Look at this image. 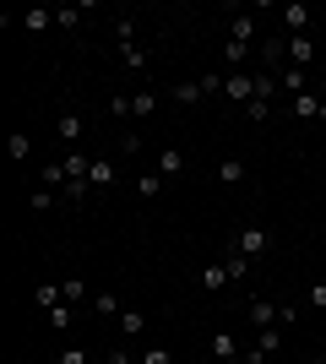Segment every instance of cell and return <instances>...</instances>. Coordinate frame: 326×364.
<instances>
[{
  "instance_id": "36",
  "label": "cell",
  "mask_w": 326,
  "mask_h": 364,
  "mask_svg": "<svg viewBox=\"0 0 326 364\" xmlns=\"http://www.w3.org/2000/svg\"><path fill=\"white\" fill-rule=\"evenodd\" d=\"M104 364H136V353H131V348H114V353H104Z\"/></svg>"
},
{
  "instance_id": "3",
  "label": "cell",
  "mask_w": 326,
  "mask_h": 364,
  "mask_svg": "<svg viewBox=\"0 0 326 364\" xmlns=\"http://www.w3.org/2000/svg\"><path fill=\"white\" fill-rule=\"evenodd\" d=\"M283 60L305 71V65L315 60V33H294V38H283Z\"/></svg>"
},
{
  "instance_id": "22",
  "label": "cell",
  "mask_w": 326,
  "mask_h": 364,
  "mask_svg": "<svg viewBox=\"0 0 326 364\" xmlns=\"http://www.w3.org/2000/svg\"><path fill=\"white\" fill-rule=\"evenodd\" d=\"M136 364H174V353L163 348V343H147V348H141V359Z\"/></svg>"
},
{
  "instance_id": "37",
  "label": "cell",
  "mask_w": 326,
  "mask_h": 364,
  "mask_svg": "<svg viewBox=\"0 0 326 364\" xmlns=\"http://www.w3.org/2000/svg\"><path fill=\"white\" fill-rule=\"evenodd\" d=\"M114 152H141V136H136V131H125V136H120V147H114Z\"/></svg>"
},
{
  "instance_id": "26",
  "label": "cell",
  "mask_w": 326,
  "mask_h": 364,
  "mask_svg": "<svg viewBox=\"0 0 326 364\" xmlns=\"http://www.w3.org/2000/svg\"><path fill=\"white\" fill-rule=\"evenodd\" d=\"M44 191H60V196H65V164H49L44 168Z\"/></svg>"
},
{
  "instance_id": "13",
  "label": "cell",
  "mask_w": 326,
  "mask_h": 364,
  "mask_svg": "<svg viewBox=\"0 0 326 364\" xmlns=\"http://www.w3.org/2000/svg\"><path fill=\"white\" fill-rule=\"evenodd\" d=\"M212 359H217V364L239 359V343H234V332H212Z\"/></svg>"
},
{
  "instance_id": "16",
  "label": "cell",
  "mask_w": 326,
  "mask_h": 364,
  "mask_svg": "<svg viewBox=\"0 0 326 364\" xmlns=\"http://www.w3.org/2000/svg\"><path fill=\"white\" fill-rule=\"evenodd\" d=\"M131 114H136V120H147V114H158V92H131Z\"/></svg>"
},
{
  "instance_id": "4",
  "label": "cell",
  "mask_w": 326,
  "mask_h": 364,
  "mask_svg": "<svg viewBox=\"0 0 326 364\" xmlns=\"http://www.w3.org/2000/svg\"><path fill=\"white\" fill-rule=\"evenodd\" d=\"M245 316H250V326H283V321H294V310H272V299H250L245 304Z\"/></svg>"
},
{
  "instance_id": "19",
  "label": "cell",
  "mask_w": 326,
  "mask_h": 364,
  "mask_svg": "<svg viewBox=\"0 0 326 364\" xmlns=\"http://www.w3.org/2000/svg\"><path fill=\"white\" fill-rule=\"evenodd\" d=\"M207 92H202V76H196V82H180V87H174V104H202Z\"/></svg>"
},
{
  "instance_id": "15",
  "label": "cell",
  "mask_w": 326,
  "mask_h": 364,
  "mask_svg": "<svg viewBox=\"0 0 326 364\" xmlns=\"http://www.w3.org/2000/svg\"><path fill=\"white\" fill-rule=\"evenodd\" d=\"M245 174H250L245 158H223V164H217V180L223 185H245Z\"/></svg>"
},
{
  "instance_id": "17",
  "label": "cell",
  "mask_w": 326,
  "mask_h": 364,
  "mask_svg": "<svg viewBox=\"0 0 326 364\" xmlns=\"http://www.w3.org/2000/svg\"><path fill=\"white\" fill-rule=\"evenodd\" d=\"M278 348H283V332H278V326H266V332L256 337V353H261V359H272Z\"/></svg>"
},
{
  "instance_id": "9",
  "label": "cell",
  "mask_w": 326,
  "mask_h": 364,
  "mask_svg": "<svg viewBox=\"0 0 326 364\" xmlns=\"http://www.w3.org/2000/svg\"><path fill=\"white\" fill-rule=\"evenodd\" d=\"M229 44H256V16H229Z\"/></svg>"
},
{
  "instance_id": "10",
  "label": "cell",
  "mask_w": 326,
  "mask_h": 364,
  "mask_svg": "<svg viewBox=\"0 0 326 364\" xmlns=\"http://www.w3.org/2000/svg\"><path fill=\"white\" fill-rule=\"evenodd\" d=\"M278 92H288V98L310 92V87H305V71H299V65H283V71H278Z\"/></svg>"
},
{
  "instance_id": "23",
  "label": "cell",
  "mask_w": 326,
  "mask_h": 364,
  "mask_svg": "<svg viewBox=\"0 0 326 364\" xmlns=\"http://www.w3.org/2000/svg\"><path fill=\"white\" fill-rule=\"evenodd\" d=\"M136 191H141V201L163 196V174H158V168H153V174H141V185H136Z\"/></svg>"
},
{
  "instance_id": "27",
  "label": "cell",
  "mask_w": 326,
  "mask_h": 364,
  "mask_svg": "<svg viewBox=\"0 0 326 364\" xmlns=\"http://www.w3.org/2000/svg\"><path fill=\"white\" fill-rule=\"evenodd\" d=\"M109 114H114V120H131V92H114V98H109Z\"/></svg>"
},
{
  "instance_id": "33",
  "label": "cell",
  "mask_w": 326,
  "mask_h": 364,
  "mask_svg": "<svg viewBox=\"0 0 326 364\" xmlns=\"http://www.w3.org/2000/svg\"><path fill=\"white\" fill-rule=\"evenodd\" d=\"M55 364H93V359H87V348H60Z\"/></svg>"
},
{
  "instance_id": "7",
  "label": "cell",
  "mask_w": 326,
  "mask_h": 364,
  "mask_svg": "<svg viewBox=\"0 0 326 364\" xmlns=\"http://www.w3.org/2000/svg\"><path fill=\"white\" fill-rule=\"evenodd\" d=\"M55 136H60L65 147H77L82 141V109H65L60 120H55Z\"/></svg>"
},
{
  "instance_id": "8",
  "label": "cell",
  "mask_w": 326,
  "mask_h": 364,
  "mask_svg": "<svg viewBox=\"0 0 326 364\" xmlns=\"http://www.w3.org/2000/svg\"><path fill=\"white\" fill-rule=\"evenodd\" d=\"M283 28H288V38H294V33H310V6H283Z\"/></svg>"
},
{
  "instance_id": "39",
  "label": "cell",
  "mask_w": 326,
  "mask_h": 364,
  "mask_svg": "<svg viewBox=\"0 0 326 364\" xmlns=\"http://www.w3.org/2000/svg\"><path fill=\"white\" fill-rule=\"evenodd\" d=\"M229 364H250V359H245V353H239V359H229Z\"/></svg>"
},
{
  "instance_id": "31",
  "label": "cell",
  "mask_w": 326,
  "mask_h": 364,
  "mask_svg": "<svg viewBox=\"0 0 326 364\" xmlns=\"http://www.w3.org/2000/svg\"><path fill=\"white\" fill-rule=\"evenodd\" d=\"M223 267H229V277H234V283H239V277H250V256H229Z\"/></svg>"
},
{
  "instance_id": "38",
  "label": "cell",
  "mask_w": 326,
  "mask_h": 364,
  "mask_svg": "<svg viewBox=\"0 0 326 364\" xmlns=\"http://www.w3.org/2000/svg\"><path fill=\"white\" fill-rule=\"evenodd\" d=\"M190 364H217V359H212V353H207V359H190Z\"/></svg>"
},
{
  "instance_id": "12",
  "label": "cell",
  "mask_w": 326,
  "mask_h": 364,
  "mask_svg": "<svg viewBox=\"0 0 326 364\" xmlns=\"http://www.w3.org/2000/svg\"><path fill=\"white\" fill-rule=\"evenodd\" d=\"M33 304H38V310H55V304H65V294H60V283H38V289H33Z\"/></svg>"
},
{
  "instance_id": "32",
  "label": "cell",
  "mask_w": 326,
  "mask_h": 364,
  "mask_svg": "<svg viewBox=\"0 0 326 364\" xmlns=\"http://www.w3.org/2000/svg\"><path fill=\"white\" fill-rule=\"evenodd\" d=\"M49 326H55V332H65V326H71V304H55V310H49Z\"/></svg>"
},
{
  "instance_id": "14",
  "label": "cell",
  "mask_w": 326,
  "mask_h": 364,
  "mask_svg": "<svg viewBox=\"0 0 326 364\" xmlns=\"http://www.w3.org/2000/svg\"><path fill=\"white\" fill-rule=\"evenodd\" d=\"M158 174H163V180H169V174H185V152L163 147V152H158Z\"/></svg>"
},
{
  "instance_id": "18",
  "label": "cell",
  "mask_w": 326,
  "mask_h": 364,
  "mask_svg": "<svg viewBox=\"0 0 326 364\" xmlns=\"http://www.w3.org/2000/svg\"><path fill=\"white\" fill-rule=\"evenodd\" d=\"M93 310H98V316H109V321H120V316H125V310H120V299H114V294H104V289L93 294Z\"/></svg>"
},
{
  "instance_id": "42",
  "label": "cell",
  "mask_w": 326,
  "mask_h": 364,
  "mask_svg": "<svg viewBox=\"0 0 326 364\" xmlns=\"http://www.w3.org/2000/svg\"><path fill=\"white\" fill-rule=\"evenodd\" d=\"M98 364H104V359H98Z\"/></svg>"
},
{
  "instance_id": "20",
  "label": "cell",
  "mask_w": 326,
  "mask_h": 364,
  "mask_svg": "<svg viewBox=\"0 0 326 364\" xmlns=\"http://www.w3.org/2000/svg\"><path fill=\"white\" fill-rule=\"evenodd\" d=\"M22 28H28V33H44V28H55V11H22Z\"/></svg>"
},
{
  "instance_id": "30",
  "label": "cell",
  "mask_w": 326,
  "mask_h": 364,
  "mask_svg": "<svg viewBox=\"0 0 326 364\" xmlns=\"http://www.w3.org/2000/svg\"><path fill=\"white\" fill-rule=\"evenodd\" d=\"M266 114H272V104H266V98H250V104H245V120H256V125H261Z\"/></svg>"
},
{
  "instance_id": "41",
  "label": "cell",
  "mask_w": 326,
  "mask_h": 364,
  "mask_svg": "<svg viewBox=\"0 0 326 364\" xmlns=\"http://www.w3.org/2000/svg\"><path fill=\"white\" fill-rule=\"evenodd\" d=\"M310 364H326V359H310Z\"/></svg>"
},
{
  "instance_id": "34",
  "label": "cell",
  "mask_w": 326,
  "mask_h": 364,
  "mask_svg": "<svg viewBox=\"0 0 326 364\" xmlns=\"http://www.w3.org/2000/svg\"><path fill=\"white\" fill-rule=\"evenodd\" d=\"M310 310H326V277H321V283H310Z\"/></svg>"
},
{
  "instance_id": "28",
  "label": "cell",
  "mask_w": 326,
  "mask_h": 364,
  "mask_svg": "<svg viewBox=\"0 0 326 364\" xmlns=\"http://www.w3.org/2000/svg\"><path fill=\"white\" fill-rule=\"evenodd\" d=\"M55 196H60V191H33L28 207H33V213H49V207H55Z\"/></svg>"
},
{
  "instance_id": "6",
  "label": "cell",
  "mask_w": 326,
  "mask_h": 364,
  "mask_svg": "<svg viewBox=\"0 0 326 364\" xmlns=\"http://www.w3.org/2000/svg\"><path fill=\"white\" fill-rule=\"evenodd\" d=\"M196 283H202L207 294H223V289H229V283H234V277H229V267H223V261H207V267H202V277H196Z\"/></svg>"
},
{
  "instance_id": "21",
  "label": "cell",
  "mask_w": 326,
  "mask_h": 364,
  "mask_svg": "<svg viewBox=\"0 0 326 364\" xmlns=\"http://www.w3.org/2000/svg\"><path fill=\"white\" fill-rule=\"evenodd\" d=\"M120 337H125V343H136V337H141V310H125V316H120Z\"/></svg>"
},
{
  "instance_id": "5",
  "label": "cell",
  "mask_w": 326,
  "mask_h": 364,
  "mask_svg": "<svg viewBox=\"0 0 326 364\" xmlns=\"http://www.w3.org/2000/svg\"><path fill=\"white\" fill-rule=\"evenodd\" d=\"M114 180H120V164H114V158H93V168H87V185H93V196H104Z\"/></svg>"
},
{
  "instance_id": "29",
  "label": "cell",
  "mask_w": 326,
  "mask_h": 364,
  "mask_svg": "<svg viewBox=\"0 0 326 364\" xmlns=\"http://www.w3.org/2000/svg\"><path fill=\"white\" fill-rule=\"evenodd\" d=\"M77 22H82V11H77V6H60V11H55V28H65V33H71Z\"/></svg>"
},
{
  "instance_id": "2",
  "label": "cell",
  "mask_w": 326,
  "mask_h": 364,
  "mask_svg": "<svg viewBox=\"0 0 326 364\" xmlns=\"http://www.w3.org/2000/svg\"><path fill=\"white\" fill-rule=\"evenodd\" d=\"M266 250H272V234H266V228H256V223H245L239 228V234H234V256H266Z\"/></svg>"
},
{
  "instance_id": "24",
  "label": "cell",
  "mask_w": 326,
  "mask_h": 364,
  "mask_svg": "<svg viewBox=\"0 0 326 364\" xmlns=\"http://www.w3.org/2000/svg\"><path fill=\"white\" fill-rule=\"evenodd\" d=\"M60 294H65V304H77V299H87V283L82 277H60Z\"/></svg>"
},
{
  "instance_id": "35",
  "label": "cell",
  "mask_w": 326,
  "mask_h": 364,
  "mask_svg": "<svg viewBox=\"0 0 326 364\" xmlns=\"http://www.w3.org/2000/svg\"><path fill=\"white\" fill-rule=\"evenodd\" d=\"M245 55H250L245 44H223V60H229V65H239V60H245Z\"/></svg>"
},
{
  "instance_id": "25",
  "label": "cell",
  "mask_w": 326,
  "mask_h": 364,
  "mask_svg": "<svg viewBox=\"0 0 326 364\" xmlns=\"http://www.w3.org/2000/svg\"><path fill=\"white\" fill-rule=\"evenodd\" d=\"M6 147H11V164H22V158L33 152V141H28V131H11V141H6Z\"/></svg>"
},
{
  "instance_id": "40",
  "label": "cell",
  "mask_w": 326,
  "mask_h": 364,
  "mask_svg": "<svg viewBox=\"0 0 326 364\" xmlns=\"http://www.w3.org/2000/svg\"><path fill=\"white\" fill-rule=\"evenodd\" d=\"M321 125H326V98H321Z\"/></svg>"
},
{
  "instance_id": "1",
  "label": "cell",
  "mask_w": 326,
  "mask_h": 364,
  "mask_svg": "<svg viewBox=\"0 0 326 364\" xmlns=\"http://www.w3.org/2000/svg\"><path fill=\"white\" fill-rule=\"evenodd\" d=\"M114 38H120L125 71H141V65H147V55H141V44H136V22H131V16H114Z\"/></svg>"
},
{
  "instance_id": "11",
  "label": "cell",
  "mask_w": 326,
  "mask_h": 364,
  "mask_svg": "<svg viewBox=\"0 0 326 364\" xmlns=\"http://www.w3.org/2000/svg\"><path fill=\"white\" fill-rule=\"evenodd\" d=\"M288 114H294V120H321V98H315V92H299L294 104H288Z\"/></svg>"
}]
</instances>
